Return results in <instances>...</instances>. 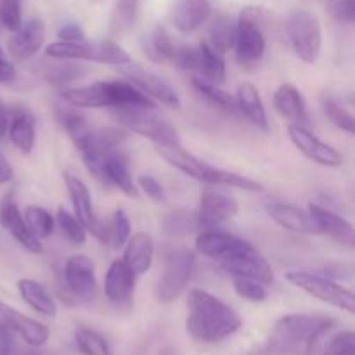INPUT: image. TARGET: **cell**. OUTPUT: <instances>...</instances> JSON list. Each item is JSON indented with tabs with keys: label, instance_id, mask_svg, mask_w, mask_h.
I'll list each match as a JSON object with an SVG mask.
<instances>
[{
	"label": "cell",
	"instance_id": "cell-1",
	"mask_svg": "<svg viewBox=\"0 0 355 355\" xmlns=\"http://www.w3.org/2000/svg\"><path fill=\"white\" fill-rule=\"evenodd\" d=\"M243 326L238 312L208 291L193 288L187 293L186 329L196 342L220 343Z\"/></svg>",
	"mask_w": 355,
	"mask_h": 355
},
{
	"label": "cell",
	"instance_id": "cell-2",
	"mask_svg": "<svg viewBox=\"0 0 355 355\" xmlns=\"http://www.w3.org/2000/svg\"><path fill=\"white\" fill-rule=\"evenodd\" d=\"M336 321L324 314H286L272 326L267 345L281 355H312Z\"/></svg>",
	"mask_w": 355,
	"mask_h": 355
},
{
	"label": "cell",
	"instance_id": "cell-3",
	"mask_svg": "<svg viewBox=\"0 0 355 355\" xmlns=\"http://www.w3.org/2000/svg\"><path fill=\"white\" fill-rule=\"evenodd\" d=\"M155 148L156 153L168 165L182 172L184 175L208 184V186L232 187V189H241L246 191V193H260V191L266 189L262 182L252 179V177L241 175V173L231 172V170L218 168V166L203 162L198 156H194L193 153L184 149L182 142H177V144H155Z\"/></svg>",
	"mask_w": 355,
	"mask_h": 355
},
{
	"label": "cell",
	"instance_id": "cell-4",
	"mask_svg": "<svg viewBox=\"0 0 355 355\" xmlns=\"http://www.w3.org/2000/svg\"><path fill=\"white\" fill-rule=\"evenodd\" d=\"M45 55L52 59L89 61L107 66H123L132 61L130 54L111 38L97 42H62L58 40L45 47Z\"/></svg>",
	"mask_w": 355,
	"mask_h": 355
},
{
	"label": "cell",
	"instance_id": "cell-5",
	"mask_svg": "<svg viewBox=\"0 0 355 355\" xmlns=\"http://www.w3.org/2000/svg\"><path fill=\"white\" fill-rule=\"evenodd\" d=\"M238 33H236V58L243 66H253L263 58L267 49L266 24L267 10L262 7L250 6L239 12Z\"/></svg>",
	"mask_w": 355,
	"mask_h": 355
},
{
	"label": "cell",
	"instance_id": "cell-6",
	"mask_svg": "<svg viewBox=\"0 0 355 355\" xmlns=\"http://www.w3.org/2000/svg\"><path fill=\"white\" fill-rule=\"evenodd\" d=\"M286 35L291 49L300 61L314 64L321 55L322 26L312 10L297 9L286 19Z\"/></svg>",
	"mask_w": 355,
	"mask_h": 355
},
{
	"label": "cell",
	"instance_id": "cell-7",
	"mask_svg": "<svg viewBox=\"0 0 355 355\" xmlns=\"http://www.w3.org/2000/svg\"><path fill=\"white\" fill-rule=\"evenodd\" d=\"M118 123L128 132L149 139L153 144H177L179 134L168 120L156 113V107H120L114 113Z\"/></svg>",
	"mask_w": 355,
	"mask_h": 355
},
{
	"label": "cell",
	"instance_id": "cell-8",
	"mask_svg": "<svg viewBox=\"0 0 355 355\" xmlns=\"http://www.w3.org/2000/svg\"><path fill=\"white\" fill-rule=\"evenodd\" d=\"M196 270V255L189 248H179L165 260L162 276L155 288V297L159 304H172L189 286Z\"/></svg>",
	"mask_w": 355,
	"mask_h": 355
},
{
	"label": "cell",
	"instance_id": "cell-9",
	"mask_svg": "<svg viewBox=\"0 0 355 355\" xmlns=\"http://www.w3.org/2000/svg\"><path fill=\"white\" fill-rule=\"evenodd\" d=\"M284 277H286L288 283L297 286L298 290L305 291L307 295L324 302V304L333 305V307L349 312V314L355 312V297L352 290L342 286L331 277L309 272V270H288Z\"/></svg>",
	"mask_w": 355,
	"mask_h": 355
},
{
	"label": "cell",
	"instance_id": "cell-10",
	"mask_svg": "<svg viewBox=\"0 0 355 355\" xmlns=\"http://www.w3.org/2000/svg\"><path fill=\"white\" fill-rule=\"evenodd\" d=\"M127 139V130L116 127L97 128V130H87L82 139L75 142V148L78 149L83 163L90 175L96 177L99 182L103 180V163L110 155L116 153V149Z\"/></svg>",
	"mask_w": 355,
	"mask_h": 355
},
{
	"label": "cell",
	"instance_id": "cell-11",
	"mask_svg": "<svg viewBox=\"0 0 355 355\" xmlns=\"http://www.w3.org/2000/svg\"><path fill=\"white\" fill-rule=\"evenodd\" d=\"M218 263L232 277H250L266 286L274 283V270L269 260L248 241H243L227 257L218 260Z\"/></svg>",
	"mask_w": 355,
	"mask_h": 355
},
{
	"label": "cell",
	"instance_id": "cell-12",
	"mask_svg": "<svg viewBox=\"0 0 355 355\" xmlns=\"http://www.w3.org/2000/svg\"><path fill=\"white\" fill-rule=\"evenodd\" d=\"M121 73L128 78V82L134 83L137 89H141L142 92L148 97H151L156 104H163L166 107H173V110H179L182 106L180 103V96L165 78H162L156 73L144 69L142 66L135 64L134 61H130L128 64L120 66Z\"/></svg>",
	"mask_w": 355,
	"mask_h": 355
},
{
	"label": "cell",
	"instance_id": "cell-13",
	"mask_svg": "<svg viewBox=\"0 0 355 355\" xmlns=\"http://www.w3.org/2000/svg\"><path fill=\"white\" fill-rule=\"evenodd\" d=\"M288 137L293 142L295 148L311 162L322 166H331V168H338L343 165V156L328 142L321 141L318 135L312 134L307 127L288 125Z\"/></svg>",
	"mask_w": 355,
	"mask_h": 355
},
{
	"label": "cell",
	"instance_id": "cell-14",
	"mask_svg": "<svg viewBox=\"0 0 355 355\" xmlns=\"http://www.w3.org/2000/svg\"><path fill=\"white\" fill-rule=\"evenodd\" d=\"M238 211V200L231 193L218 191L214 186V189H207L201 194L200 208H198L196 215L201 229H211L234 218Z\"/></svg>",
	"mask_w": 355,
	"mask_h": 355
},
{
	"label": "cell",
	"instance_id": "cell-15",
	"mask_svg": "<svg viewBox=\"0 0 355 355\" xmlns=\"http://www.w3.org/2000/svg\"><path fill=\"white\" fill-rule=\"evenodd\" d=\"M62 177H64L66 189H68L69 200H71L73 205V215L82 222L87 232H90L99 241L104 243V224L97 218L96 211H94L92 196H90L87 184L76 175H73V173L66 172Z\"/></svg>",
	"mask_w": 355,
	"mask_h": 355
},
{
	"label": "cell",
	"instance_id": "cell-16",
	"mask_svg": "<svg viewBox=\"0 0 355 355\" xmlns=\"http://www.w3.org/2000/svg\"><path fill=\"white\" fill-rule=\"evenodd\" d=\"M45 42V23L42 17H30L23 21L16 31H12V37L7 42V54L16 62L30 61L31 58L40 52Z\"/></svg>",
	"mask_w": 355,
	"mask_h": 355
},
{
	"label": "cell",
	"instance_id": "cell-17",
	"mask_svg": "<svg viewBox=\"0 0 355 355\" xmlns=\"http://www.w3.org/2000/svg\"><path fill=\"white\" fill-rule=\"evenodd\" d=\"M0 225L6 232H9L26 252L33 253V255H40L44 252L42 241L30 231L26 220H24L23 214H21L19 207H17L16 200L12 194H6L0 200Z\"/></svg>",
	"mask_w": 355,
	"mask_h": 355
},
{
	"label": "cell",
	"instance_id": "cell-18",
	"mask_svg": "<svg viewBox=\"0 0 355 355\" xmlns=\"http://www.w3.org/2000/svg\"><path fill=\"white\" fill-rule=\"evenodd\" d=\"M0 328L19 335L30 347H44L51 336V329L45 324L21 314L16 309L0 300Z\"/></svg>",
	"mask_w": 355,
	"mask_h": 355
},
{
	"label": "cell",
	"instance_id": "cell-19",
	"mask_svg": "<svg viewBox=\"0 0 355 355\" xmlns=\"http://www.w3.org/2000/svg\"><path fill=\"white\" fill-rule=\"evenodd\" d=\"M64 281L73 297L90 300L96 295V267L89 255H73L64 263Z\"/></svg>",
	"mask_w": 355,
	"mask_h": 355
},
{
	"label": "cell",
	"instance_id": "cell-20",
	"mask_svg": "<svg viewBox=\"0 0 355 355\" xmlns=\"http://www.w3.org/2000/svg\"><path fill=\"white\" fill-rule=\"evenodd\" d=\"M309 215H311L312 222L315 225L318 234H326L336 241L338 245L347 246V248H354L355 245V229L347 218L342 215L335 214L329 208L321 207V205L311 203L307 208Z\"/></svg>",
	"mask_w": 355,
	"mask_h": 355
},
{
	"label": "cell",
	"instance_id": "cell-21",
	"mask_svg": "<svg viewBox=\"0 0 355 355\" xmlns=\"http://www.w3.org/2000/svg\"><path fill=\"white\" fill-rule=\"evenodd\" d=\"M135 284L137 274H134V270L123 260H114L104 277V295L113 305L125 307L132 304Z\"/></svg>",
	"mask_w": 355,
	"mask_h": 355
},
{
	"label": "cell",
	"instance_id": "cell-22",
	"mask_svg": "<svg viewBox=\"0 0 355 355\" xmlns=\"http://www.w3.org/2000/svg\"><path fill=\"white\" fill-rule=\"evenodd\" d=\"M211 16L210 0H173L168 9V21L180 33H193Z\"/></svg>",
	"mask_w": 355,
	"mask_h": 355
},
{
	"label": "cell",
	"instance_id": "cell-23",
	"mask_svg": "<svg viewBox=\"0 0 355 355\" xmlns=\"http://www.w3.org/2000/svg\"><path fill=\"white\" fill-rule=\"evenodd\" d=\"M263 210L284 231L293 234H318L309 211L297 205L284 203V201H267L263 203Z\"/></svg>",
	"mask_w": 355,
	"mask_h": 355
},
{
	"label": "cell",
	"instance_id": "cell-24",
	"mask_svg": "<svg viewBox=\"0 0 355 355\" xmlns=\"http://www.w3.org/2000/svg\"><path fill=\"white\" fill-rule=\"evenodd\" d=\"M274 107L277 113L288 120V125H300L307 127L311 125V114H309L307 103L300 90L291 83H281L274 92Z\"/></svg>",
	"mask_w": 355,
	"mask_h": 355
},
{
	"label": "cell",
	"instance_id": "cell-25",
	"mask_svg": "<svg viewBox=\"0 0 355 355\" xmlns=\"http://www.w3.org/2000/svg\"><path fill=\"white\" fill-rule=\"evenodd\" d=\"M245 241L239 236L231 234V232L220 231L217 227L211 229H201L196 236V252L200 255L208 257V259L220 260L227 257L232 250L238 248L241 243Z\"/></svg>",
	"mask_w": 355,
	"mask_h": 355
},
{
	"label": "cell",
	"instance_id": "cell-26",
	"mask_svg": "<svg viewBox=\"0 0 355 355\" xmlns=\"http://www.w3.org/2000/svg\"><path fill=\"white\" fill-rule=\"evenodd\" d=\"M123 252V262L134 270V274L141 276V274L148 272L155 260V239L151 234L144 231H139L128 238L125 243Z\"/></svg>",
	"mask_w": 355,
	"mask_h": 355
},
{
	"label": "cell",
	"instance_id": "cell-27",
	"mask_svg": "<svg viewBox=\"0 0 355 355\" xmlns=\"http://www.w3.org/2000/svg\"><path fill=\"white\" fill-rule=\"evenodd\" d=\"M236 107L241 111L243 116L257 127L259 130H269V120H267V111L263 106V101L260 97L259 89L252 82H245L238 87L236 92Z\"/></svg>",
	"mask_w": 355,
	"mask_h": 355
},
{
	"label": "cell",
	"instance_id": "cell-28",
	"mask_svg": "<svg viewBox=\"0 0 355 355\" xmlns=\"http://www.w3.org/2000/svg\"><path fill=\"white\" fill-rule=\"evenodd\" d=\"M10 142L19 149L23 155H30L35 148V139H37V130H35V118L24 107H16L9 111V127H7Z\"/></svg>",
	"mask_w": 355,
	"mask_h": 355
},
{
	"label": "cell",
	"instance_id": "cell-29",
	"mask_svg": "<svg viewBox=\"0 0 355 355\" xmlns=\"http://www.w3.org/2000/svg\"><path fill=\"white\" fill-rule=\"evenodd\" d=\"M62 103H68L75 107H111L110 90H107L106 82H94L89 85L73 87V89H64L61 92Z\"/></svg>",
	"mask_w": 355,
	"mask_h": 355
},
{
	"label": "cell",
	"instance_id": "cell-30",
	"mask_svg": "<svg viewBox=\"0 0 355 355\" xmlns=\"http://www.w3.org/2000/svg\"><path fill=\"white\" fill-rule=\"evenodd\" d=\"M103 180L104 184L116 187L120 193H123L128 198H137L139 191L132 179L130 168H128L127 159L118 153L107 156L103 163Z\"/></svg>",
	"mask_w": 355,
	"mask_h": 355
},
{
	"label": "cell",
	"instance_id": "cell-31",
	"mask_svg": "<svg viewBox=\"0 0 355 355\" xmlns=\"http://www.w3.org/2000/svg\"><path fill=\"white\" fill-rule=\"evenodd\" d=\"M17 291H19V297L23 298L24 304L33 309L37 314L45 315V318L58 315V305L42 283L35 279H19L17 281Z\"/></svg>",
	"mask_w": 355,
	"mask_h": 355
},
{
	"label": "cell",
	"instance_id": "cell-32",
	"mask_svg": "<svg viewBox=\"0 0 355 355\" xmlns=\"http://www.w3.org/2000/svg\"><path fill=\"white\" fill-rule=\"evenodd\" d=\"M238 23L229 14H220L215 17L208 30V44L220 54H227L234 49Z\"/></svg>",
	"mask_w": 355,
	"mask_h": 355
},
{
	"label": "cell",
	"instance_id": "cell-33",
	"mask_svg": "<svg viewBox=\"0 0 355 355\" xmlns=\"http://www.w3.org/2000/svg\"><path fill=\"white\" fill-rule=\"evenodd\" d=\"M196 47H198V54H200V66H198V73H200L203 78L220 85V83L225 80L224 54L215 51V49L208 44V40L200 42Z\"/></svg>",
	"mask_w": 355,
	"mask_h": 355
},
{
	"label": "cell",
	"instance_id": "cell-34",
	"mask_svg": "<svg viewBox=\"0 0 355 355\" xmlns=\"http://www.w3.org/2000/svg\"><path fill=\"white\" fill-rule=\"evenodd\" d=\"M42 75L47 82L54 83V85H66V83H71L85 76L87 69L83 66L75 64L69 59H54V62L45 64L42 68Z\"/></svg>",
	"mask_w": 355,
	"mask_h": 355
},
{
	"label": "cell",
	"instance_id": "cell-35",
	"mask_svg": "<svg viewBox=\"0 0 355 355\" xmlns=\"http://www.w3.org/2000/svg\"><path fill=\"white\" fill-rule=\"evenodd\" d=\"M193 87L198 90L201 97H205L214 106L220 107V110L227 111V113H236L238 111L234 97L229 92H225V90H222L217 83L210 82V80L203 78V76H194Z\"/></svg>",
	"mask_w": 355,
	"mask_h": 355
},
{
	"label": "cell",
	"instance_id": "cell-36",
	"mask_svg": "<svg viewBox=\"0 0 355 355\" xmlns=\"http://www.w3.org/2000/svg\"><path fill=\"white\" fill-rule=\"evenodd\" d=\"M163 231L172 238H180V236H189L193 232H200L201 225L198 220L196 211L189 210H175L168 214L163 220Z\"/></svg>",
	"mask_w": 355,
	"mask_h": 355
},
{
	"label": "cell",
	"instance_id": "cell-37",
	"mask_svg": "<svg viewBox=\"0 0 355 355\" xmlns=\"http://www.w3.org/2000/svg\"><path fill=\"white\" fill-rule=\"evenodd\" d=\"M139 0H116L110 17V33L113 37H121L127 33L135 23Z\"/></svg>",
	"mask_w": 355,
	"mask_h": 355
},
{
	"label": "cell",
	"instance_id": "cell-38",
	"mask_svg": "<svg viewBox=\"0 0 355 355\" xmlns=\"http://www.w3.org/2000/svg\"><path fill=\"white\" fill-rule=\"evenodd\" d=\"M55 116H58V121L61 123V127L68 132L73 144H75L78 139H82L83 135L87 134V130H89L85 116L80 113L78 107L71 106V104H58V106H55Z\"/></svg>",
	"mask_w": 355,
	"mask_h": 355
},
{
	"label": "cell",
	"instance_id": "cell-39",
	"mask_svg": "<svg viewBox=\"0 0 355 355\" xmlns=\"http://www.w3.org/2000/svg\"><path fill=\"white\" fill-rule=\"evenodd\" d=\"M132 236V224L125 210L116 208L111 217L110 224L104 225V243L111 245L113 248H123L125 243Z\"/></svg>",
	"mask_w": 355,
	"mask_h": 355
},
{
	"label": "cell",
	"instance_id": "cell-40",
	"mask_svg": "<svg viewBox=\"0 0 355 355\" xmlns=\"http://www.w3.org/2000/svg\"><path fill=\"white\" fill-rule=\"evenodd\" d=\"M24 220H26L30 231L37 236L38 239H47L51 238L52 232L55 227V218L52 217V214L49 210H45L44 207H38V205H30V207L24 208L23 214Z\"/></svg>",
	"mask_w": 355,
	"mask_h": 355
},
{
	"label": "cell",
	"instance_id": "cell-41",
	"mask_svg": "<svg viewBox=\"0 0 355 355\" xmlns=\"http://www.w3.org/2000/svg\"><path fill=\"white\" fill-rule=\"evenodd\" d=\"M146 54H149V58L153 61H173V55H175L177 44L173 42V38L170 37V33L166 31V28L163 24H156L155 30L151 33V40H149V47H146Z\"/></svg>",
	"mask_w": 355,
	"mask_h": 355
},
{
	"label": "cell",
	"instance_id": "cell-42",
	"mask_svg": "<svg viewBox=\"0 0 355 355\" xmlns=\"http://www.w3.org/2000/svg\"><path fill=\"white\" fill-rule=\"evenodd\" d=\"M75 343L83 355H114L110 342L90 328H76Z\"/></svg>",
	"mask_w": 355,
	"mask_h": 355
},
{
	"label": "cell",
	"instance_id": "cell-43",
	"mask_svg": "<svg viewBox=\"0 0 355 355\" xmlns=\"http://www.w3.org/2000/svg\"><path fill=\"white\" fill-rule=\"evenodd\" d=\"M322 111H324L326 116L331 120V123L335 125V127H338L340 130L347 132V134L350 135L355 134L354 114L350 113V111L347 110V107L336 99V97L328 96V94H326V96L322 97Z\"/></svg>",
	"mask_w": 355,
	"mask_h": 355
},
{
	"label": "cell",
	"instance_id": "cell-44",
	"mask_svg": "<svg viewBox=\"0 0 355 355\" xmlns=\"http://www.w3.org/2000/svg\"><path fill=\"white\" fill-rule=\"evenodd\" d=\"M55 222H58L61 231L64 232V236L71 243H75V245H83V243L87 241V229L83 227L82 222H80L71 211L66 210L64 207L58 208Z\"/></svg>",
	"mask_w": 355,
	"mask_h": 355
},
{
	"label": "cell",
	"instance_id": "cell-45",
	"mask_svg": "<svg viewBox=\"0 0 355 355\" xmlns=\"http://www.w3.org/2000/svg\"><path fill=\"white\" fill-rule=\"evenodd\" d=\"M232 284H234V291L238 293V297L253 302V304H260L267 298V286L260 281L250 279V277H232Z\"/></svg>",
	"mask_w": 355,
	"mask_h": 355
},
{
	"label": "cell",
	"instance_id": "cell-46",
	"mask_svg": "<svg viewBox=\"0 0 355 355\" xmlns=\"http://www.w3.org/2000/svg\"><path fill=\"white\" fill-rule=\"evenodd\" d=\"M0 24L9 31H16L23 24L21 0H0Z\"/></svg>",
	"mask_w": 355,
	"mask_h": 355
},
{
	"label": "cell",
	"instance_id": "cell-47",
	"mask_svg": "<svg viewBox=\"0 0 355 355\" xmlns=\"http://www.w3.org/2000/svg\"><path fill=\"white\" fill-rule=\"evenodd\" d=\"M321 355H355L354 331H340L329 338Z\"/></svg>",
	"mask_w": 355,
	"mask_h": 355
},
{
	"label": "cell",
	"instance_id": "cell-48",
	"mask_svg": "<svg viewBox=\"0 0 355 355\" xmlns=\"http://www.w3.org/2000/svg\"><path fill=\"white\" fill-rule=\"evenodd\" d=\"M328 12L338 23L350 24L355 19V0H328Z\"/></svg>",
	"mask_w": 355,
	"mask_h": 355
},
{
	"label": "cell",
	"instance_id": "cell-49",
	"mask_svg": "<svg viewBox=\"0 0 355 355\" xmlns=\"http://www.w3.org/2000/svg\"><path fill=\"white\" fill-rule=\"evenodd\" d=\"M139 187L141 191H144L151 200L155 201H165V189L159 184V180L153 175H139L137 179Z\"/></svg>",
	"mask_w": 355,
	"mask_h": 355
},
{
	"label": "cell",
	"instance_id": "cell-50",
	"mask_svg": "<svg viewBox=\"0 0 355 355\" xmlns=\"http://www.w3.org/2000/svg\"><path fill=\"white\" fill-rule=\"evenodd\" d=\"M58 38L62 42H85L87 35L78 23H66L59 28Z\"/></svg>",
	"mask_w": 355,
	"mask_h": 355
},
{
	"label": "cell",
	"instance_id": "cell-51",
	"mask_svg": "<svg viewBox=\"0 0 355 355\" xmlns=\"http://www.w3.org/2000/svg\"><path fill=\"white\" fill-rule=\"evenodd\" d=\"M17 343L14 333L9 329L0 328V355H16Z\"/></svg>",
	"mask_w": 355,
	"mask_h": 355
},
{
	"label": "cell",
	"instance_id": "cell-52",
	"mask_svg": "<svg viewBox=\"0 0 355 355\" xmlns=\"http://www.w3.org/2000/svg\"><path fill=\"white\" fill-rule=\"evenodd\" d=\"M14 78H16V68L0 47V83L12 82Z\"/></svg>",
	"mask_w": 355,
	"mask_h": 355
},
{
	"label": "cell",
	"instance_id": "cell-53",
	"mask_svg": "<svg viewBox=\"0 0 355 355\" xmlns=\"http://www.w3.org/2000/svg\"><path fill=\"white\" fill-rule=\"evenodd\" d=\"M14 179V168L9 163V159L3 156V153L0 151V186L3 184H9Z\"/></svg>",
	"mask_w": 355,
	"mask_h": 355
},
{
	"label": "cell",
	"instance_id": "cell-54",
	"mask_svg": "<svg viewBox=\"0 0 355 355\" xmlns=\"http://www.w3.org/2000/svg\"><path fill=\"white\" fill-rule=\"evenodd\" d=\"M7 127H9V110L3 104V101L0 99V139L7 135Z\"/></svg>",
	"mask_w": 355,
	"mask_h": 355
},
{
	"label": "cell",
	"instance_id": "cell-55",
	"mask_svg": "<svg viewBox=\"0 0 355 355\" xmlns=\"http://www.w3.org/2000/svg\"><path fill=\"white\" fill-rule=\"evenodd\" d=\"M16 355H49V354L44 352V350H40V347H31V349H24V350L17 349Z\"/></svg>",
	"mask_w": 355,
	"mask_h": 355
},
{
	"label": "cell",
	"instance_id": "cell-56",
	"mask_svg": "<svg viewBox=\"0 0 355 355\" xmlns=\"http://www.w3.org/2000/svg\"><path fill=\"white\" fill-rule=\"evenodd\" d=\"M252 355H281V354L277 352V350H274L272 347L267 345V343H266V345H263L262 349H259V350H257V352H253Z\"/></svg>",
	"mask_w": 355,
	"mask_h": 355
},
{
	"label": "cell",
	"instance_id": "cell-57",
	"mask_svg": "<svg viewBox=\"0 0 355 355\" xmlns=\"http://www.w3.org/2000/svg\"><path fill=\"white\" fill-rule=\"evenodd\" d=\"M90 3H92V6H99V3H103L104 0H89Z\"/></svg>",
	"mask_w": 355,
	"mask_h": 355
}]
</instances>
